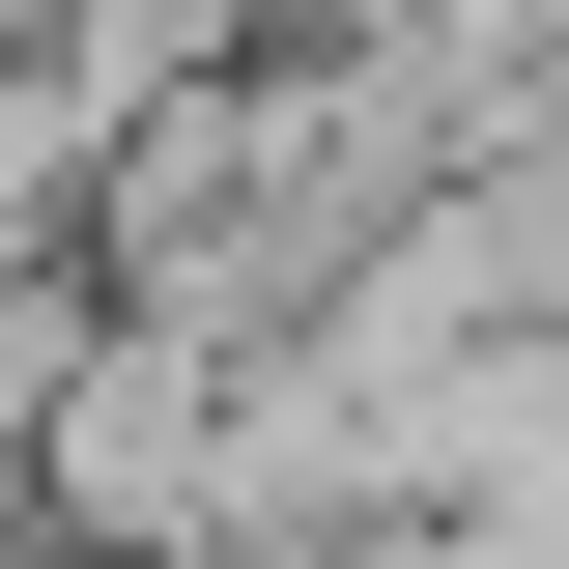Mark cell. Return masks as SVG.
I'll return each instance as SVG.
<instances>
[{
    "label": "cell",
    "instance_id": "6da1fadb",
    "mask_svg": "<svg viewBox=\"0 0 569 569\" xmlns=\"http://www.w3.org/2000/svg\"><path fill=\"white\" fill-rule=\"evenodd\" d=\"M313 29H399V58H456V86H569V0H313Z\"/></svg>",
    "mask_w": 569,
    "mask_h": 569
}]
</instances>
